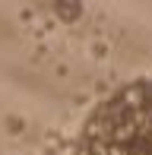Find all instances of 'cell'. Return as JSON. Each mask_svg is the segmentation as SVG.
Returning a JSON list of instances; mask_svg holds the SVG:
<instances>
[{"label":"cell","instance_id":"7a4b0ae2","mask_svg":"<svg viewBox=\"0 0 152 155\" xmlns=\"http://www.w3.org/2000/svg\"><path fill=\"white\" fill-rule=\"evenodd\" d=\"M54 13H57L64 22H76V19L82 16V3H73V0H60V3H54Z\"/></svg>","mask_w":152,"mask_h":155},{"label":"cell","instance_id":"6da1fadb","mask_svg":"<svg viewBox=\"0 0 152 155\" xmlns=\"http://www.w3.org/2000/svg\"><path fill=\"white\" fill-rule=\"evenodd\" d=\"M73 155H152V79L101 98L82 120Z\"/></svg>","mask_w":152,"mask_h":155}]
</instances>
